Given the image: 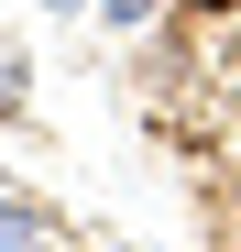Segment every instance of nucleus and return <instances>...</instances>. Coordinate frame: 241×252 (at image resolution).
I'll list each match as a JSON object with an SVG mask.
<instances>
[{"label": "nucleus", "mask_w": 241, "mask_h": 252, "mask_svg": "<svg viewBox=\"0 0 241 252\" xmlns=\"http://www.w3.org/2000/svg\"><path fill=\"white\" fill-rule=\"evenodd\" d=\"M33 241H44V220H33V208H11V197H0V252H33Z\"/></svg>", "instance_id": "1"}, {"label": "nucleus", "mask_w": 241, "mask_h": 252, "mask_svg": "<svg viewBox=\"0 0 241 252\" xmlns=\"http://www.w3.org/2000/svg\"><path fill=\"white\" fill-rule=\"evenodd\" d=\"M0 121H22V55L0 44Z\"/></svg>", "instance_id": "2"}]
</instances>
